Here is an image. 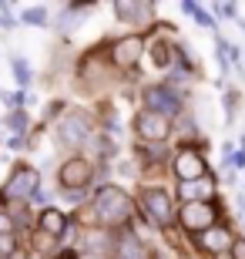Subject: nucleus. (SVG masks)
Instances as JSON below:
<instances>
[{
  "label": "nucleus",
  "instance_id": "obj_1",
  "mask_svg": "<svg viewBox=\"0 0 245 259\" xmlns=\"http://www.w3.org/2000/svg\"><path fill=\"white\" fill-rule=\"evenodd\" d=\"M131 199L124 195V189H118V185H104L101 192H97L94 199V212L97 219L104 222V226H118V222H124L128 215H131Z\"/></svg>",
  "mask_w": 245,
  "mask_h": 259
},
{
  "label": "nucleus",
  "instance_id": "obj_2",
  "mask_svg": "<svg viewBox=\"0 0 245 259\" xmlns=\"http://www.w3.org/2000/svg\"><path fill=\"white\" fill-rule=\"evenodd\" d=\"M181 226L188 232H208L212 226H215V219H218V205L215 202H185V209H181Z\"/></svg>",
  "mask_w": 245,
  "mask_h": 259
},
{
  "label": "nucleus",
  "instance_id": "obj_3",
  "mask_svg": "<svg viewBox=\"0 0 245 259\" xmlns=\"http://www.w3.org/2000/svg\"><path fill=\"white\" fill-rule=\"evenodd\" d=\"M144 105H148V111H155V115L171 118V115L181 111V98L175 95L168 84H151V88H144Z\"/></svg>",
  "mask_w": 245,
  "mask_h": 259
},
{
  "label": "nucleus",
  "instance_id": "obj_4",
  "mask_svg": "<svg viewBox=\"0 0 245 259\" xmlns=\"http://www.w3.org/2000/svg\"><path fill=\"white\" fill-rule=\"evenodd\" d=\"M141 205H144V212H148V219L155 222V226H168V222L175 219V209H171V195L165 192V189H144Z\"/></svg>",
  "mask_w": 245,
  "mask_h": 259
},
{
  "label": "nucleus",
  "instance_id": "obj_5",
  "mask_svg": "<svg viewBox=\"0 0 245 259\" xmlns=\"http://www.w3.org/2000/svg\"><path fill=\"white\" fill-rule=\"evenodd\" d=\"M134 132L141 135L144 142H165L171 132L168 118L165 115H155V111H141V115L134 118Z\"/></svg>",
  "mask_w": 245,
  "mask_h": 259
},
{
  "label": "nucleus",
  "instance_id": "obj_6",
  "mask_svg": "<svg viewBox=\"0 0 245 259\" xmlns=\"http://www.w3.org/2000/svg\"><path fill=\"white\" fill-rule=\"evenodd\" d=\"M37 172L34 168H17V172L10 175L7 189H4V199H30V195H37Z\"/></svg>",
  "mask_w": 245,
  "mask_h": 259
},
{
  "label": "nucleus",
  "instance_id": "obj_7",
  "mask_svg": "<svg viewBox=\"0 0 245 259\" xmlns=\"http://www.w3.org/2000/svg\"><path fill=\"white\" fill-rule=\"evenodd\" d=\"M175 175H178L181 182H202V175H205L202 155L191 152V148H181V152L175 155Z\"/></svg>",
  "mask_w": 245,
  "mask_h": 259
},
{
  "label": "nucleus",
  "instance_id": "obj_8",
  "mask_svg": "<svg viewBox=\"0 0 245 259\" xmlns=\"http://www.w3.org/2000/svg\"><path fill=\"white\" fill-rule=\"evenodd\" d=\"M87 135H91V118L84 111H71L64 118V125H61V142L81 145V142H87Z\"/></svg>",
  "mask_w": 245,
  "mask_h": 259
},
{
  "label": "nucleus",
  "instance_id": "obj_9",
  "mask_svg": "<svg viewBox=\"0 0 245 259\" xmlns=\"http://www.w3.org/2000/svg\"><path fill=\"white\" fill-rule=\"evenodd\" d=\"M87 182H91V165L84 158H67L61 165V185L64 189H87Z\"/></svg>",
  "mask_w": 245,
  "mask_h": 259
},
{
  "label": "nucleus",
  "instance_id": "obj_10",
  "mask_svg": "<svg viewBox=\"0 0 245 259\" xmlns=\"http://www.w3.org/2000/svg\"><path fill=\"white\" fill-rule=\"evenodd\" d=\"M141 51H144L141 37H121L118 44H114V51H111V61L118 67H134L138 58H141Z\"/></svg>",
  "mask_w": 245,
  "mask_h": 259
},
{
  "label": "nucleus",
  "instance_id": "obj_11",
  "mask_svg": "<svg viewBox=\"0 0 245 259\" xmlns=\"http://www.w3.org/2000/svg\"><path fill=\"white\" fill-rule=\"evenodd\" d=\"M228 239H232V232H228L225 226H215V229L202 232V239H198V246H202L205 252H212V256H215V252H222V249H232V246H235V242H228Z\"/></svg>",
  "mask_w": 245,
  "mask_h": 259
},
{
  "label": "nucleus",
  "instance_id": "obj_12",
  "mask_svg": "<svg viewBox=\"0 0 245 259\" xmlns=\"http://www.w3.org/2000/svg\"><path fill=\"white\" fill-rule=\"evenodd\" d=\"M40 232H47V236H64L67 232V219H64V212H57V209H44L40 212Z\"/></svg>",
  "mask_w": 245,
  "mask_h": 259
},
{
  "label": "nucleus",
  "instance_id": "obj_13",
  "mask_svg": "<svg viewBox=\"0 0 245 259\" xmlns=\"http://www.w3.org/2000/svg\"><path fill=\"white\" fill-rule=\"evenodd\" d=\"M118 259H151V252L141 246L138 236H124L121 246H118Z\"/></svg>",
  "mask_w": 245,
  "mask_h": 259
},
{
  "label": "nucleus",
  "instance_id": "obj_14",
  "mask_svg": "<svg viewBox=\"0 0 245 259\" xmlns=\"http://www.w3.org/2000/svg\"><path fill=\"white\" fill-rule=\"evenodd\" d=\"M151 61H155V67H168L171 64V48L165 44V40H155V44H151Z\"/></svg>",
  "mask_w": 245,
  "mask_h": 259
},
{
  "label": "nucleus",
  "instance_id": "obj_15",
  "mask_svg": "<svg viewBox=\"0 0 245 259\" xmlns=\"http://www.w3.org/2000/svg\"><path fill=\"white\" fill-rule=\"evenodd\" d=\"M20 24H34V27H47V14H44V7H30L20 14Z\"/></svg>",
  "mask_w": 245,
  "mask_h": 259
},
{
  "label": "nucleus",
  "instance_id": "obj_16",
  "mask_svg": "<svg viewBox=\"0 0 245 259\" xmlns=\"http://www.w3.org/2000/svg\"><path fill=\"white\" fill-rule=\"evenodd\" d=\"M10 67H14V77H17V84H20V88H27V84H30V64H27V61H20V58H14V61H10Z\"/></svg>",
  "mask_w": 245,
  "mask_h": 259
},
{
  "label": "nucleus",
  "instance_id": "obj_17",
  "mask_svg": "<svg viewBox=\"0 0 245 259\" xmlns=\"http://www.w3.org/2000/svg\"><path fill=\"white\" fill-rule=\"evenodd\" d=\"M202 192H205V185H202V182H185V185H181V199H185V202H202V199H198Z\"/></svg>",
  "mask_w": 245,
  "mask_h": 259
},
{
  "label": "nucleus",
  "instance_id": "obj_18",
  "mask_svg": "<svg viewBox=\"0 0 245 259\" xmlns=\"http://www.w3.org/2000/svg\"><path fill=\"white\" fill-rule=\"evenodd\" d=\"M0 27H4V30H14V27H17V20H14V14H10L7 4H0Z\"/></svg>",
  "mask_w": 245,
  "mask_h": 259
},
{
  "label": "nucleus",
  "instance_id": "obj_19",
  "mask_svg": "<svg viewBox=\"0 0 245 259\" xmlns=\"http://www.w3.org/2000/svg\"><path fill=\"white\" fill-rule=\"evenodd\" d=\"M7 125L17 128V132H24V128H27V115H24V111H14V115L7 118Z\"/></svg>",
  "mask_w": 245,
  "mask_h": 259
},
{
  "label": "nucleus",
  "instance_id": "obj_20",
  "mask_svg": "<svg viewBox=\"0 0 245 259\" xmlns=\"http://www.w3.org/2000/svg\"><path fill=\"white\" fill-rule=\"evenodd\" d=\"M10 229H14V219L7 212H0V236H10Z\"/></svg>",
  "mask_w": 245,
  "mask_h": 259
},
{
  "label": "nucleus",
  "instance_id": "obj_21",
  "mask_svg": "<svg viewBox=\"0 0 245 259\" xmlns=\"http://www.w3.org/2000/svg\"><path fill=\"white\" fill-rule=\"evenodd\" d=\"M195 20H198V24H202V27H215V20L208 17L205 10H198V14H195Z\"/></svg>",
  "mask_w": 245,
  "mask_h": 259
},
{
  "label": "nucleus",
  "instance_id": "obj_22",
  "mask_svg": "<svg viewBox=\"0 0 245 259\" xmlns=\"http://www.w3.org/2000/svg\"><path fill=\"white\" fill-rule=\"evenodd\" d=\"M232 259H245V239H238L235 246H232Z\"/></svg>",
  "mask_w": 245,
  "mask_h": 259
},
{
  "label": "nucleus",
  "instance_id": "obj_23",
  "mask_svg": "<svg viewBox=\"0 0 245 259\" xmlns=\"http://www.w3.org/2000/svg\"><path fill=\"white\" fill-rule=\"evenodd\" d=\"M228 165H238V168H245V148L232 155V158H228Z\"/></svg>",
  "mask_w": 245,
  "mask_h": 259
},
{
  "label": "nucleus",
  "instance_id": "obj_24",
  "mask_svg": "<svg viewBox=\"0 0 245 259\" xmlns=\"http://www.w3.org/2000/svg\"><path fill=\"white\" fill-rule=\"evenodd\" d=\"M218 14H222V17H235V7H232V4H222Z\"/></svg>",
  "mask_w": 245,
  "mask_h": 259
},
{
  "label": "nucleus",
  "instance_id": "obj_25",
  "mask_svg": "<svg viewBox=\"0 0 245 259\" xmlns=\"http://www.w3.org/2000/svg\"><path fill=\"white\" fill-rule=\"evenodd\" d=\"M10 259H27V256H24V252H14V256H10Z\"/></svg>",
  "mask_w": 245,
  "mask_h": 259
},
{
  "label": "nucleus",
  "instance_id": "obj_26",
  "mask_svg": "<svg viewBox=\"0 0 245 259\" xmlns=\"http://www.w3.org/2000/svg\"><path fill=\"white\" fill-rule=\"evenodd\" d=\"M0 259H4V252H0Z\"/></svg>",
  "mask_w": 245,
  "mask_h": 259
}]
</instances>
